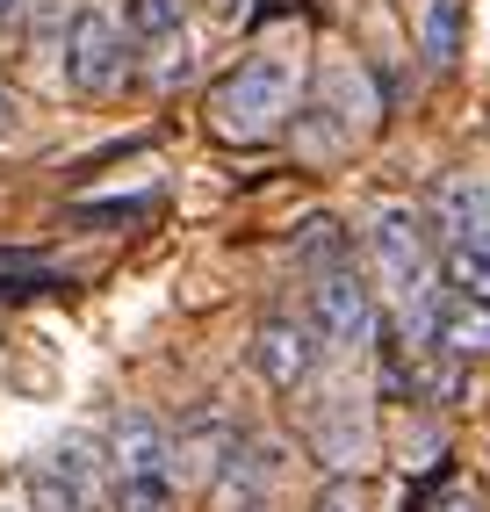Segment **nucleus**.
Masks as SVG:
<instances>
[{"mask_svg": "<svg viewBox=\"0 0 490 512\" xmlns=\"http://www.w3.org/2000/svg\"><path fill=\"white\" fill-rule=\"evenodd\" d=\"M310 332H318L325 347H368L375 289L354 275V267H325V275L310 282Z\"/></svg>", "mask_w": 490, "mask_h": 512, "instance_id": "nucleus-2", "label": "nucleus"}, {"mask_svg": "<svg viewBox=\"0 0 490 512\" xmlns=\"http://www.w3.org/2000/svg\"><path fill=\"white\" fill-rule=\"evenodd\" d=\"M116 512H173V476H116Z\"/></svg>", "mask_w": 490, "mask_h": 512, "instance_id": "nucleus-12", "label": "nucleus"}, {"mask_svg": "<svg viewBox=\"0 0 490 512\" xmlns=\"http://www.w3.org/2000/svg\"><path fill=\"white\" fill-rule=\"evenodd\" d=\"M318 512H361V491H354V484H332V491L318 498Z\"/></svg>", "mask_w": 490, "mask_h": 512, "instance_id": "nucleus-14", "label": "nucleus"}, {"mask_svg": "<svg viewBox=\"0 0 490 512\" xmlns=\"http://www.w3.org/2000/svg\"><path fill=\"white\" fill-rule=\"evenodd\" d=\"M454 22H462V0H433V15H426V51H433V65L454 58Z\"/></svg>", "mask_w": 490, "mask_h": 512, "instance_id": "nucleus-13", "label": "nucleus"}, {"mask_svg": "<svg viewBox=\"0 0 490 512\" xmlns=\"http://www.w3.org/2000/svg\"><path fill=\"white\" fill-rule=\"evenodd\" d=\"M426 325H433V347H440L447 361L490 354V303H476V296H462V289H440V296L426 303Z\"/></svg>", "mask_w": 490, "mask_h": 512, "instance_id": "nucleus-7", "label": "nucleus"}, {"mask_svg": "<svg viewBox=\"0 0 490 512\" xmlns=\"http://www.w3.org/2000/svg\"><path fill=\"white\" fill-rule=\"evenodd\" d=\"M447 289H462V296L490 303V224L447 238Z\"/></svg>", "mask_w": 490, "mask_h": 512, "instance_id": "nucleus-10", "label": "nucleus"}, {"mask_svg": "<svg viewBox=\"0 0 490 512\" xmlns=\"http://www.w3.org/2000/svg\"><path fill=\"white\" fill-rule=\"evenodd\" d=\"M15 8H22V0H0V22H8V15H15Z\"/></svg>", "mask_w": 490, "mask_h": 512, "instance_id": "nucleus-16", "label": "nucleus"}, {"mask_svg": "<svg viewBox=\"0 0 490 512\" xmlns=\"http://www.w3.org/2000/svg\"><path fill=\"white\" fill-rule=\"evenodd\" d=\"M0 123H8V94H0Z\"/></svg>", "mask_w": 490, "mask_h": 512, "instance_id": "nucleus-17", "label": "nucleus"}, {"mask_svg": "<svg viewBox=\"0 0 490 512\" xmlns=\"http://www.w3.org/2000/svg\"><path fill=\"white\" fill-rule=\"evenodd\" d=\"M29 505L37 512H94L101 505V462L87 440H65L44 462H29Z\"/></svg>", "mask_w": 490, "mask_h": 512, "instance_id": "nucleus-5", "label": "nucleus"}, {"mask_svg": "<svg viewBox=\"0 0 490 512\" xmlns=\"http://www.w3.org/2000/svg\"><path fill=\"white\" fill-rule=\"evenodd\" d=\"M368 246H375L382 282L404 296V311L411 303H433V289H426V217L418 210H382L375 231H368Z\"/></svg>", "mask_w": 490, "mask_h": 512, "instance_id": "nucleus-4", "label": "nucleus"}, {"mask_svg": "<svg viewBox=\"0 0 490 512\" xmlns=\"http://www.w3.org/2000/svg\"><path fill=\"white\" fill-rule=\"evenodd\" d=\"M440 512H483V505H476L469 491H454V498H440Z\"/></svg>", "mask_w": 490, "mask_h": 512, "instance_id": "nucleus-15", "label": "nucleus"}, {"mask_svg": "<svg viewBox=\"0 0 490 512\" xmlns=\"http://www.w3.org/2000/svg\"><path fill=\"white\" fill-rule=\"evenodd\" d=\"M109 455H116V476H181V469H173V440H166V426L145 419V412H123V419H116Z\"/></svg>", "mask_w": 490, "mask_h": 512, "instance_id": "nucleus-8", "label": "nucleus"}, {"mask_svg": "<svg viewBox=\"0 0 490 512\" xmlns=\"http://www.w3.org/2000/svg\"><path fill=\"white\" fill-rule=\"evenodd\" d=\"M253 361L274 390H303L318 375V332L310 325H289V318H267L260 339H253Z\"/></svg>", "mask_w": 490, "mask_h": 512, "instance_id": "nucleus-6", "label": "nucleus"}, {"mask_svg": "<svg viewBox=\"0 0 490 512\" xmlns=\"http://www.w3.org/2000/svg\"><path fill=\"white\" fill-rule=\"evenodd\" d=\"M65 87L73 94H116L123 87V29L101 8H80L65 22Z\"/></svg>", "mask_w": 490, "mask_h": 512, "instance_id": "nucleus-3", "label": "nucleus"}, {"mask_svg": "<svg viewBox=\"0 0 490 512\" xmlns=\"http://www.w3.org/2000/svg\"><path fill=\"white\" fill-rule=\"evenodd\" d=\"M296 109V58L282 51H260V58H245L238 73L217 87V130L224 138H267V130H282Z\"/></svg>", "mask_w": 490, "mask_h": 512, "instance_id": "nucleus-1", "label": "nucleus"}, {"mask_svg": "<svg viewBox=\"0 0 490 512\" xmlns=\"http://www.w3.org/2000/svg\"><path fill=\"white\" fill-rule=\"evenodd\" d=\"M123 29L137 44H173L181 37V0H123Z\"/></svg>", "mask_w": 490, "mask_h": 512, "instance_id": "nucleus-11", "label": "nucleus"}, {"mask_svg": "<svg viewBox=\"0 0 490 512\" xmlns=\"http://www.w3.org/2000/svg\"><path fill=\"white\" fill-rule=\"evenodd\" d=\"M433 217H440V238L490 224V181H476V174H447L440 195H433Z\"/></svg>", "mask_w": 490, "mask_h": 512, "instance_id": "nucleus-9", "label": "nucleus"}]
</instances>
